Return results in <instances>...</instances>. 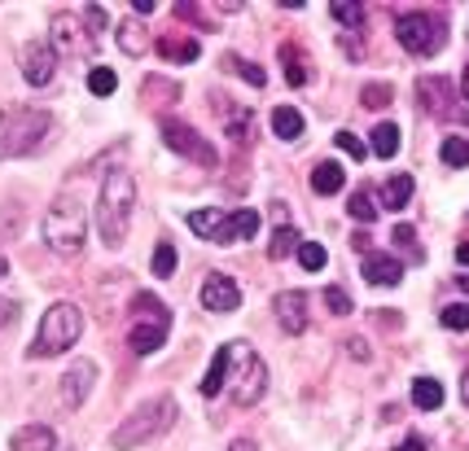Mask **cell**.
<instances>
[{"label":"cell","instance_id":"obj_26","mask_svg":"<svg viewBox=\"0 0 469 451\" xmlns=\"http://www.w3.org/2000/svg\"><path fill=\"white\" fill-rule=\"evenodd\" d=\"M368 145H373L377 158H395V153H399V127H395V123H377Z\"/></svg>","mask_w":469,"mask_h":451},{"label":"cell","instance_id":"obj_18","mask_svg":"<svg viewBox=\"0 0 469 451\" xmlns=\"http://www.w3.org/2000/svg\"><path fill=\"white\" fill-rule=\"evenodd\" d=\"M228 364H233V342H224L219 351H215V359H210V368H207V377H202V399H215L224 386H228Z\"/></svg>","mask_w":469,"mask_h":451},{"label":"cell","instance_id":"obj_19","mask_svg":"<svg viewBox=\"0 0 469 451\" xmlns=\"http://www.w3.org/2000/svg\"><path fill=\"white\" fill-rule=\"evenodd\" d=\"M417 97H421V105H425L430 114H448L452 84H448V79H439V75H425V79L417 84Z\"/></svg>","mask_w":469,"mask_h":451},{"label":"cell","instance_id":"obj_34","mask_svg":"<svg viewBox=\"0 0 469 451\" xmlns=\"http://www.w3.org/2000/svg\"><path fill=\"white\" fill-rule=\"evenodd\" d=\"M439 320H443V329L465 333V329H469V307H465V302H452V307H443V311H439Z\"/></svg>","mask_w":469,"mask_h":451},{"label":"cell","instance_id":"obj_46","mask_svg":"<svg viewBox=\"0 0 469 451\" xmlns=\"http://www.w3.org/2000/svg\"><path fill=\"white\" fill-rule=\"evenodd\" d=\"M132 9H136V18H141V13H154L158 0H132Z\"/></svg>","mask_w":469,"mask_h":451},{"label":"cell","instance_id":"obj_50","mask_svg":"<svg viewBox=\"0 0 469 451\" xmlns=\"http://www.w3.org/2000/svg\"><path fill=\"white\" fill-rule=\"evenodd\" d=\"M457 258H461V263L469 267V242H465V246H457Z\"/></svg>","mask_w":469,"mask_h":451},{"label":"cell","instance_id":"obj_42","mask_svg":"<svg viewBox=\"0 0 469 451\" xmlns=\"http://www.w3.org/2000/svg\"><path fill=\"white\" fill-rule=\"evenodd\" d=\"M333 145H338V150L342 153H351V158H365V141H356V136H351V132H338V136H333Z\"/></svg>","mask_w":469,"mask_h":451},{"label":"cell","instance_id":"obj_39","mask_svg":"<svg viewBox=\"0 0 469 451\" xmlns=\"http://www.w3.org/2000/svg\"><path fill=\"white\" fill-rule=\"evenodd\" d=\"M79 18L88 22V31H93V36H102L105 27H110V18H105L102 4H84V9H79Z\"/></svg>","mask_w":469,"mask_h":451},{"label":"cell","instance_id":"obj_13","mask_svg":"<svg viewBox=\"0 0 469 451\" xmlns=\"http://www.w3.org/2000/svg\"><path fill=\"white\" fill-rule=\"evenodd\" d=\"M259 233V210L242 206V210H224V224L215 228V246H237V242H251Z\"/></svg>","mask_w":469,"mask_h":451},{"label":"cell","instance_id":"obj_2","mask_svg":"<svg viewBox=\"0 0 469 451\" xmlns=\"http://www.w3.org/2000/svg\"><path fill=\"white\" fill-rule=\"evenodd\" d=\"M53 127H57L53 114L40 110V105H9V110H0V162L45 150L53 141Z\"/></svg>","mask_w":469,"mask_h":451},{"label":"cell","instance_id":"obj_28","mask_svg":"<svg viewBox=\"0 0 469 451\" xmlns=\"http://www.w3.org/2000/svg\"><path fill=\"white\" fill-rule=\"evenodd\" d=\"M219 224H224V210H215V206H210V210H189V228H193L198 237H207V242L215 237Z\"/></svg>","mask_w":469,"mask_h":451},{"label":"cell","instance_id":"obj_47","mask_svg":"<svg viewBox=\"0 0 469 451\" xmlns=\"http://www.w3.org/2000/svg\"><path fill=\"white\" fill-rule=\"evenodd\" d=\"M347 351H351V355H356V359H365V342H360V338H351V342H347Z\"/></svg>","mask_w":469,"mask_h":451},{"label":"cell","instance_id":"obj_33","mask_svg":"<svg viewBox=\"0 0 469 451\" xmlns=\"http://www.w3.org/2000/svg\"><path fill=\"white\" fill-rule=\"evenodd\" d=\"M391 237H395V246H399V250L408 254L413 263H421V258H425V250H421V242H417V233H413L408 224H399V228H395Z\"/></svg>","mask_w":469,"mask_h":451},{"label":"cell","instance_id":"obj_45","mask_svg":"<svg viewBox=\"0 0 469 451\" xmlns=\"http://www.w3.org/2000/svg\"><path fill=\"white\" fill-rule=\"evenodd\" d=\"M395 451H425V439H417V434H413V439H404Z\"/></svg>","mask_w":469,"mask_h":451},{"label":"cell","instance_id":"obj_8","mask_svg":"<svg viewBox=\"0 0 469 451\" xmlns=\"http://www.w3.org/2000/svg\"><path fill=\"white\" fill-rule=\"evenodd\" d=\"M395 40L413 53V57H434V53L448 45V22L434 18V13H399Z\"/></svg>","mask_w":469,"mask_h":451},{"label":"cell","instance_id":"obj_49","mask_svg":"<svg viewBox=\"0 0 469 451\" xmlns=\"http://www.w3.org/2000/svg\"><path fill=\"white\" fill-rule=\"evenodd\" d=\"M461 403L469 407V368H465V377H461Z\"/></svg>","mask_w":469,"mask_h":451},{"label":"cell","instance_id":"obj_36","mask_svg":"<svg viewBox=\"0 0 469 451\" xmlns=\"http://www.w3.org/2000/svg\"><path fill=\"white\" fill-rule=\"evenodd\" d=\"M360 101H365L368 110H386V105L395 101V93H391V84H365Z\"/></svg>","mask_w":469,"mask_h":451},{"label":"cell","instance_id":"obj_51","mask_svg":"<svg viewBox=\"0 0 469 451\" xmlns=\"http://www.w3.org/2000/svg\"><path fill=\"white\" fill-rule=\"evenodd\" d=\"M461 97L469 101V66H465V75H461Z\"/></svg>","mask_w":469,"mask_h":451},{"label":"cell","instance_id":"obj_24","mask_svg":"<svg viewBox=\"0 0 469 451\" xmlns=\"http://www.w3.org/2000/svg\"><path fill=\"white\" fill-rule=\"evenodd\" d=\"M299 246H303V237L290 228V224H276V233H272V242H267V258H290V254H299Z\"/></svg>","mask_w":469,"mask_h":451},{"label":"cell","instance_id":"obj_16","mask_svg":"<svg viewBox=\"0 0 469 451\" xmlns=\"http://www.w3.org/2000/svg\"><path fill=\"white\" fill-rule=\"evenodd\" d=\"M365 281L368 285H399L404 281V263L395 254H365Z\"/></svg>","mask_w":469,"mask_h":451},{"label":"cell","instance_id":"obj_9","mask_svg":"<svg viewBox=\"0 0 469 451\" xmlns=\"http://www.w3.org/2000/svg\"><path fill=\"white\" fill-rule=\"evenodd\" d=\"M49 45L57 57H93L97 53V36L84 27L79 13H57L49 22Z\"/></svg>","mask_w":469,"mask_h":451},{"label":"cell","instance_id":"obj_29","mask_svg":"<svg viewBox=\"0 0 469 451\" xmlns=\"http://www.w3.org/2000/svg\"><path fill=\"white\" fill-rule=\"evenodd\" d=\"M114 88H119V75H114L110 66H93V70H88V93H93V97H110Z\"/></svg>","mask_w":469,"mask_h":451},{"label":"cell","instance_id":"obj_5","mask_svg":"<svg viewBox=\"0 0 469 451\" xmlns=\"http://www.w3.org/2000/svg\"><path fill=\"white\" fill-rule=\"evenodd\" d=\"M84 333V311L75 302H53L36 329V342L27 347L31 359H53V355H66Z\"/></svg>","mask_w":469,"mask_h":451},{"label":"cell","instance_id":"obj_4","mask_svg":"<svg viewBox=\"0 0 469 451\" xmlns=\"http://www.w3.org/2000/svg\"><path fill=\"white\" fill-rule=\"evenodd\" d=\"M176 399L171 395H158V399L141 403L136 412H128V421L110 434V447L114 451H132V447H145V443H154L162 439L171 425H176Z\"/></svg>","mask_w":469,"mask_h":451},{"label":"cell","instance_id":"obj_31","mask_svg":"<svg viewBox=\"0 0 469 451\" xmlns=\"http://www.w3.org/2000/svg\"><path fill=\"white\" fill-rule=\"evenodd\" d=\"M347 210H351V219H360V224H373V219H377V198H373L368 189H360V193H351Z\"/></svg>","mask_w":469,"mask_h":451},{"label":"cell","instance_id":"obj_15","mask_svg":"<svg viewBox=\"0 0 469 451\" xmlns=\"http://www.w3.org/2000/svg\"><path fill=\"white\" fill-rule=\"evenodd\" d=\"M276 320H281V329L290 333V338H299L303 329H308V294L303 290H285V294H276Z\"/></svg>","mask_w":469,"mask_h":451},{"label":"cell","instance_id":"obj_38","mask_svg":"<svg viewBox=\"0 0 469 451\" xmlns=\"http://www.w3.org/2000/svg\"><path fill=\"white\" fill-rule=\"evenodd\" d=\"M224 62H228V70H237V75H242V79H251L255 88L267 84V75H263L259 66H251V62H242V57H224Z\"/></svg>","mask_w":469,"mask_h":451},{"label":"cell","instance_id":"obj_32","mask_svg":"<svg viewBox=\"0 0 469 451\" xmlns=\"http://www.w3.org/2000/svg\"><path fill=\"white\" fill-rule=\"evenodd\" d=\"M158 53H162V57H171V62H176V57H180V62H198L202 45H198V40H162Z\"/></svg>","mask_w":469,"mask_h":451},{"label":"cell","instance_id":"obj_11","mask_svg":"<svg viewBox=\"0 0 469 451\" xmlns=\"http://www.w3.org/2000/svg\"><path fill=\"white\" fill-rule=\"evenodd\" d=\"M53 75H57V53H53L49 40L22 45V79L31 88H45V84H53Z\"/></svg>","mask_w":469,"mask_h":451},{"label":"cell","instance_id":"obj_25","mask_svg":"<svg viewBox=\"0 0 469 451\" xmlns=\"http://www.w3.org/2000/svg\"><path fill=\"white\" fill-rule=\"evenodd\" d=\"M413 403H417L421 412H439L443 407V386L434 377H417L413 381Z\"/></svg>","mask_w":469,"mask_h":451},{"label":"cell","instance_id":"obj_7","mask_svg":"<svg viewBox=\"0 0 469 451\" xmlns=\"http://www.w3.org/2000/svg\"><path fill=\"white\" fill-rule=\"evenodd\" d=\"M233 403L237 407H255L267 390V364L259 359V351H251L246 342H233Z\"/></svg>","mask_w":469,"mask_h":451},{"label":"cell","instance_id":"obj_17","mask_svg":"<svg viewBox=\"0 0 469 451\" xmlns=\"http://www.w3.org/2000/svg\"><path fill=\"white\" fill-rule=\"evenodd\" d=\"M9 451H57V434L49 425H22V430H13Z\"/></svg>","mask_w":469,"mask_h":451},{"label":"cell","instance_id":"obj_10","mask_svg":"<svg viewBox=\"0 0 469 451\" xmlns=\"http://www.w3.org/2000/svg\"><path fill=\"white\" fill-rule=\"evenodd\" d=\"M162 145L171 153H180V158H189V162H198V167H215L219 162V153H215V145L207 136L198 127H189V123H176V119H162Z\"/></svg>","mask_w":469,"mask_h":451},{"label":"cell","instance_id":"obj_14","mask_svg":"<svg viewBox=\"0 0 469 451\" xmlns=\"http://www.w3.org/2000/svg\"><path fill=\"white\" fill-rule=\"evenodd\" d=\"M202 307H207V311H219V316L237 311V307H242V290H237V281L224 276V272H210L207 281H202Z\"/></svg>","mask_w":469,"mask_h":451},{"label":"cell","instance_id":"obj_3","mask_svg":"<svg viewBox=\"0 0 469 451\" xmlns=\"http://www.w3.org/2000/svg\"><path fill=\"white\" fill-rule=\"evenodd\" d=\"M40 233H45V246H49L53 254L75 258V254L84 250V237H88V215H84L79 198H75V193H57L53 206L45 210Z\"/></svg>","mask_w":469,"mask_h":451},{"label":"cell","instance_id":"obj_30","mask_svg":"<svg viewBox=\"0 0 469 451\" xmlns=\"http://www.w3.org/2000/svg\"><path fill=\"white\" fill-rule=\"evenodd\" d=\"M439 158H443V167H469V141L465 136H448Z\"/></svg>","mask_w":469,"mask_h":451},{"label":"cell","instance_id":"obj_41","mask_svg":"<svg viewBox=\"0 0 469 451\" xmlns=\"http://www.w3.org/2000/svg\"><path fill=\"white\" fill-rule=\"evenodd\" d=\"M285 79H290L294 88H303V84H308V70L299 66V53H294V49H285Z\"/></svg>","mask_w":469,"mask_h":451},{"label":"cell","instance_id":"obj_43","mask_svg":"<svg viewBox=\"0 0 469 451\" xmlns=\"http://www.w3.org/2000/svg\"><path fill=\"white\" fill-rule=\"evenodd\" d=\"M228 136H233V141H251V114H246V119H233V123H228Z\"/></svg>","mask_w":469,"mask_h":451},{"label":"cell","instance_id":"obj_23","mask_svg":"<svg viewBox=\"0 0 469 451\" xmlns=\"http://www.w3.org/2000/svg\"><path fill=\"white\" fill-rule=\"evenodd\" d=\"M413 189H417L413 176H391V180L382 184V206H386V210H404V206L413 201Z\"/></svg>","mask_w":469,"mask_h":451},{"label":"cell","instance_id":"obj_6","mask_svg":"<svg viewBox=\"0 0 469 451\" xmlns=\"http://www.w3.org/2000/svg\"><path fill=\"white\" fill-rule=\"evenodd\" d=\"M132 311H136V324H132V333H128V347L136 355H154L158 347L167 342V329H171L167 302L158 299V294H136Z\"/></svg>","mask_w":469,"mask_h":451},{"label":"cell","instance_id":"obj_22","mask_svg":"<svg viewBox=\"0 0 469 451\" xmlns=\"http://www.w3.org/2000/svg\"><path fill=\"white\" fill-rule=\"evenodd\" d=\"M303 127H308V123H303V114H299L294 105H276V110H272V132H276L281 141H299Z\"/></svg>","mask_w":469,"mask_h":451},{"label":"cell","instance_id":"obj_48","mask_svg":"<svg viewBox=\"0 0 469 451\" xmlns=\"http://www.w3.org/2000/svg\"><path fill=\"white\" fill-rule=\"evenodd\" d=\"M228 451H259V447H255L251 439H237V443H233V447H228Z\"/></svg>","mask_w":469,"mask_h":451},{"label":"cell","instance_id":"obj_21","mask_svg":"<svg viewBox=\"0 0 469 451\" xmlns=\"http://www.w3.org/2000/svg\"><path fill=\"white\" fill-rule=\"evenodd\" d=\"M342 184H347V171H342L338 162H316V171H312V189H316V193L333 198V193H342Z\"/></svg>","mask_w":469,"mask_h":451},{"label":"cell","instance_id":"obj_44","mask_svg":"<svg viewBox=\"0 0 469 451\" xmlns=\"http://www.w3.org/2000/svg\"><path fill=\"white\" fill-rule=\"evenodd\" d=\"M13 320H18V302L0 299V329H4V324H13Z\"/></svg>","mask_w":469,"mask_h":451},{"label":"cell","instance_id":"obj_12","mask_svg":"<svg viewBox=\"0 0 469 451\" xmlns=\"http://www.w3.org/2000/svg\"><path fill=\"white\" fill-rule=\"evenodd\" d=\"M93 386H97V364L93 359H75L66 373H62V403L75 412V407H84L88 395H93Z\"/></svg>","mask_w":469,"mask_h":451},{"label":"cell","instance_id":"obj_40","mask_svg":"<svg viewBox=\"0 0 469 451\" xmlns=\"http://www.w3.org/2000/svg\"><path fill=\"white\" fill-rule=\"evenodd\" d=\"M325 302H329V311H333V316H347V311H351V294H347V290H338V285H329V290H325Z\"/></svg>","mask_w":469,"mask_h":451},{"label":"cell","instance_id":"obj_27","mask_svg":"<svg viewBox=\"0 0 469 451\" xmlns=\"http://www.w3.org/2000/svg\"><path fill=\"white\" fill-rule=\"evenodd\" d=\"M329 13H333V22H342V27H351V31H360V27H365V4L333 0V4H329Z\"/></svg>","mask_w":469,"mask_h":451},{"label":"cell","instance_id":"obj_37","mask_svg":"<svg viewBox=\"0 0 469 451\" xmlns=\"http://www.w3.org/2000/svg\"><path fill=\"white\" fill-rule=\"evenodd\" d=\"M299 263H303L308 272H320V267L329 263V254H325L320 242H303V246H299Z\"/></svg>","mask_w":469,"mask_h":451},{"label":"cell","instance_id":"obj_53","mask_svg":"<svg viewBox=\"0 0 469 451\" xmlns=\"http://www.w3.org/2000/svg\"><path fill=\"white\" fill-rule=\"evenodd\" d=\"M57 451H62V447H57Z\"/></svg>","mask_w":469,"mask_h":451},{"label":"cell","instance_id":"obj_35","mask_svg":"<svg viewBox=\"0 0 469 451\" xmlns=\"http://www.w3.org/2000/svg\"><path fill=\"white\" fill-rule=\"evenodd\" d=\"M154 276L158 281L176 276V246H171V242H162V246L154 250Z\"/></svg>","mask_w":469,"mask_h":451},{"label":"cell","instance_id":"obj_52","mask_svg":"<svg viewBox=\"0 0 469 451\" xmlns=\"http://www.w3.org/2000/svg\"><path fill=\"white\" fill-rule=\"evenodd\" d=\"M4 272H9V263H4V254H0V281H4Z\"/></svg>","mask_w":469,"mask_h":451},{"label":"cell","instance_id":"obj_20","mask_svg":"<svg viewBox=\"0 0 469 451\" xmlns=\"http://www.w3.org/2000/svg\"><path fill=\"white\" fill-rule=\"evenodd\" d=\"M114 36H119V49L128 53V57H141V53L150 49V36H145L141 18H128V22H119V27H114Z\"/></svg>","mask_w":469,"mask_h":451},{"label":"cell","instance_id":"obj_1","mask_svg":"<svg viewBox=\"0 0 469 451\" xmlns=\"http://www.w3.org/2000/svg\"><path fill=\"white\" fill-rule=\"evenodd\" d=\"M132 215H136V180H132V171L114 167V171H105L102 193H97V228L110 250H119L128 242Z\"/></svg>","mask_w":469,"mask_h":451}]
</instances>
